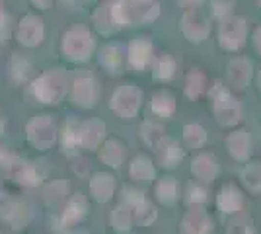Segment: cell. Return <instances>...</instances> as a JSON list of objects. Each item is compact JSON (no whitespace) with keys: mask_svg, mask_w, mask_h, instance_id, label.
Segmentation results:
<instances>
[{"mask_svg":"<svg viewBox=\"0 0 261 234\" xmlns=\"http://www.w3.org/2000/svg\"><path fill=\"white\" fill-rule=\"evenodd\" d=\"M33 94L43 103H59L66 94V78L59 70L45 72L33 82Z\"/></svg>","mask_w":261,"mask_h":234,"instance_id":"6da1fadb","label":"cell"},{"mask_svg":"<svg viewBox=\"0 0 261 234\" xmlns=\"http://www.w3.org/2000/svg\"><path fill=\"white\" fill-rule=\"evenodd\" d=\"M117 10L125 23H144L158 16L156 0H117Z\"/></svg>","mask_w":261,"mask_h":234,"instance_id":"7a4b0ae2","label":"cell"},{"mask_svg":"<svg viewBox=\"0 0 261 234\" xmlns=\"http://www.w3.org/2000/svg\"><path fill=\"white\" fill-rule=\"evenodd\" d=\"M92 51H94V39L84 28L70 30L63 39V53L70 61H86Z\"/></svg>","mask_w":261,"mask_h":234,"instance_id":"3957f363","label":"cell"},{"mask_svg":"<svg viewBox=\"0 0 261 234\" xmlns=\"http://www.w3.org/2000/svg\"><path fill=\"white\" fill-rule=\"evenodd\" d=\"M213 98H215V115L220 125H234L240 121L242 112H240L238 101L232 100L218 82L213 88Z\"/></svg>","mask_w":261,"mask_h":234,"instance_id":"277c9868","label":"cell"},{"mask_svg":"<svg viewBox=\"0 0 261 234\" xmlns=\"http://www.w3.org/2000/svg\"><path fill=\"white\" fill-rule=\"evenodd\" d=\"M28 139L33 146H37L39 150L51 148L57 139L55 133V125L49 115H39L28 125Z\"/></svg>","mask_w":261,"mask_h":234,"instance_id":"5b68a950","label":"cell"},{"mask_svg":"<svg viewBox=\"0 0 261 234\" xmlns=\"http://www.w3.org/2000/svg\"><path fill=\"white\" fill-rule=\"evenodd\" d=\"M141 106V92L133 86H123L111 96V110L123 119H130Z\"/></svg>","mask_w":261,"mask_h":234,"instance_id":"8992f818","label":"cell"},{"mask_svg":"<svg viewBox=\"0 0 261 234\" xmlns=\"http://www.w3.org/2000/svg\"><path fill=\"white\" fill-rule=\"evenodd\" d=\"M244 37H246V22L242 18H228L222 22L220 28V45L224 49H238L244 45Z\"/></svg>","mask_w":261,"mask_h":234,"instance_id":"52a82bcc","label":"cell"},{"mask_svg":"<svg viewBox=\"0 0 261 234\" xmlns=\"http://www.w3.org/2000/svg\"><path fill=\"white\" fill-rule=\"evenodd\" d=\"M18 41L25 47H35L43 39V22L35 16H25L18 28Z\"/></svg>","mask_w":261,"mask_h":234,"instance_id":"ba28073f","label":"cell"},{"mask_svg":"<svg viewBox=\"0 0 261 234\" xmlns=\"http://www.w3.org/2000/svg\"><path fill=\"white\" fill-rule=\"evenodd\" d=\"M98 96V90H96V82L90 76H80L74 80V86H72V100L80 108H92L94 101Z\"/></svg>","mask_w":261,"mask_h":234,"instance_id":"9c48e42d","label":"cell"},{"mask_svg":"<svg viewBox=\"0 0 261 234\" xmlns=\"http://www.w3.org/2000/svg\"><path fill=\"white\" fill-rule=\"evenodd\" d=\"M181 28L191 41H203L208 34V23L201 16V12H187L181 20Z\"/></svg>","mask_w":261,"mask_h":234,"instance_id":"30bf717a","label":"cell"},{"mask_svg":"<svg viewBox=\"0 0 261 234\" xmlns=\"http://www.w3.org/2000/svg\"><path fill=\"white\" fill-rule=\"evenodd\" d=\"M184 234H211L213 232V223L201 209H193L185 215L184 224H181Z\"/></svg>","mask_w":261,"mask_h":234,"instance_id":"8fae6325","label":"cell"},{"mask_svg":"<svg viewBox=\"0 0 261 234\" xmlns=\"http://www.w3.org/2000/svg\"><path fill=\"white\" fill-rule=\"evenodd\" d=\"M103 135H106V125L101 121L94 119V121L84 123V125H80V146L94 150V148H98Z\"/></svg>","mask_w":261,"mask_h":234,"instance_id":"7c38bea8","label":"cell"},{"mask_svg":"<svg viewBox=\"0 0 261 234\" xmlns=\"http://www.w3.org/2000/svg\"><path fill=\"white\" fill-rule=\"evenodd\" d=\"M150 57H152V45L148 39H135L129 45V61L135 68L142 70L148 65Z\"/></svg>","mask_w":261,"mask_h":234,"instance_id":"4fadbf2b","label":"cell"},{"mask_svg":"<svg viewBox=\"0 0 261 234\" xmlns=\"http://www.w3.org/2000/svg\"><path fill=\"white\" fill-rule=\"evenodd\" d=\"M251 76V67L246 59H236L232 61L228 67V82L232 88H246L248 80Z\"/></svg>","mask_w":261,"mask_h":234,"instance_id":"5bb4252c","label":"cell"},{"mask_svg":"<svg viewBox=\"0 0 261 234\" xmlns=\"http://www.w3.org/2000/svg\"><path fill=\"white\" fill-rule=\"evenodd\" d=\"M8 168H10L12 176H14L16 181L25 184V186H35V184H39V174H37L35 166L30 164V162H22V160H18V158L14 156V160H12V164Z\"/></svg>","mask_w":261,"mask_h":234,"instance_id":"9a60e30c","label":"cell"},{"mask_svg":"<svg viewBox=\"0 0 261 234\" xmlns=\"http://www.w3.org/2000/svg\"><path fill=\"white\" fill-rule=\"evenodd\" d=\"M113 190H115V181L109 174H96L94 179L90 181V191H92L94 199L99 201V203L111 199Z\"/></svg>","mask_w":261,"mask_h":234,"instance_id":"2e32d148","label":"cell"},{"mask_svg":"<svg viewBox=\"0 0 261 234\" xmlns=\"http://www.w3.org/2000/svg\"><path fill=\"white\" fill-rule=\"evenodd\" d=\"M86 211H88V205L84 195H80V193L74 195L72 199L68 201L65 213H63V226H72L78 221H82L86 217Z\"/></svg>","mask_w":261,"mask_h":234,"instance_id":"e0dca14e","label":"cell"},{"mask_svg":"<svg viewBox=\"0 0 261 234\" xmlns=\"http://www.w3.org/2000/svg\"><path fill=\"white\" fill-rule=\"evenodd\" d=\"M156 152H158V158H160V164L166 168H174L181 160V156H184L179 145L175 141H172V139H164L160 146L156 148Z\"/></svg>","mask_w":261,"mask_h":234,"instance_id":"ac0fdd59","label":"cell"},{"mask_svg":"<svg viewBox=\"0 0 261 234\" xmlns=\"http://www.w3.org/2000/svg\"><path fill=\"white\" fill-rule=\"evenodd\" d=\"M191 170H193V174H195L199 179H203V181H211V179L217 176V172H218L217 160L208 154H201L197 160H193Z\"/></svg>","mask_w":261,"mask_h":234,"instance_id":"d6986e66","label":"cell"},{"mask_svg":"<svg viewBox=\"0 0 261 234\" xmlns=\"http://www.w3.org/2000/svg\"><path fill=\"white\" fill-rule=\"evenodd\" d=\"M94 23H96V28L101 34H111V32H115V30L121 28L117 18H115V14H113V6L111 4L106 6V8H99L94 14Z\"/></svg>","mask_w":261,"mask_h":234,"instance_id":"ffe728a7","label":"cell"},{"mask_svg":"<svg viewBox=\"0 0 261 234\" xmlns=\"http://www.w3.org/2000/svg\"><path fill=\"white\" fill-rule=\"evenodd\" d=\"M226 143H228L230 152H232V156H234L236 160L248 158V154H250V137H248V133L236 131V133L230 135Z\"/></svg>","mask_w":261,"mask_h":234,"instance_id":"44dd1931","label":"cell"},{"mask_svg":"<svg viewBox=\"0 0 261 234\" xmlns=\"http://www.w3.org/2000/svg\"><path fill=\"white\" fill-rule=\"evenodd\" d=\"M2 215H4V221L12 224V228H22L30 221V211L22 203H10Z\"/></svg>","mask_w":261,"mask_h":234,"instance_id":"7402d4cb","label":"cell"},{"mask_svg":"<svg viewBox=\"0 0 261 234\" xmlns=\"http://www.w3.org/2000/svg\"><path fill=\"white\" fill-rule=\"evenodd\" d=\"M99 63L108 68L109 72H121L123 67V53H121V47L117 45H108L103 47L101 55H99Z\"/></svg>","mask_w":261,"mask_h":234,"instance_id":"603a6c76","label":"cell"},{"mask_svg":"<svg viewBox=\"0 0 261 234\" xmlns=\"http://www.w3.org/2000/svg\"><path fill=\"white\" fill-rule=\"evenodd\" d=\"M123 156H125V150L123 146L117 143V141H108L106 145L101 146V152H99V158L113 168H119L121 162H123Z\"/></svg>","mask_w":261,"mask_h":234,"instance_id":"cb8c5ba5","label":"cell"},{"mask_svg":"<svg viewBox=\"0 0 261 234\" xmlns=\"http://www.w3.org/2000/svg\"><path fill=\"white\" fill-rule=\"evenodd\" d=\"M218 207L224 213H236L242 207V195L238 193L236 188H224L218 195Z\"/></svg>","mask_w":261,"mask_h":234,"instance_id":"d4e9b609","label":"cell"},{"mask_svg":"<svg viewBox=\"0 0 261 234\" xmlns=\"http://www.w3.org/2000/svg\"><path fill=\"white\" fill-rule=\"evenodd\" d=\"M130 223H133V207L130 205H121L117 209H113L111 215V224L117 232L125 234L130 230Z\"/></svg>","mask_w":261,"mask_h":234,"instance_id":"484cf974","label":"cell"},{"mask_svg":"<svg viewBox=\"0 0 261 234\" xmlns=\"http://www.w3.org/2000/svg\"><path fill=\"white\" fill-rule=\"evenodd\" d=\"M130 176L137 179V181H150V179L154 178L152 164H150L146 158L139 156V158L130 164Z\"/></svg>","mask_w":261,"mask_h":234,"instance_id":"4316f807","label":"cell"},{"mask_svg":"<svg viewBox=\"0 0 261 234\" xmlns=\"http://www.w3.org/2000/svg\"><path fill=\"white\" fill-rule=\"evenodd\" d=\"M174 110H175V101L170 94L160 92V94H156V96L152 98V112L156 113V115L168 117V115L174 113Z\"/></svg>","mask_w":261,"mask_h":234,"instance_id":"83f0119b","label":"cell"},{"mask_svg":"<svg viewBox=\"0 0 261 234\" xmlns=\"http://www.w3.org/2000/svg\"><path fill=\"white\" fill-rule=\"evenodd\" d=\"M156 195L158 199L164 203H174L177 199V184L174 178H164L158 186H156Z\"/></svg>","mask_w":261,"mask_h":234,"instance_id":"f1b7e54d","label":"cell"},{"mask_svg":"<svg viewBox=\"0 0 261 234\" xmlns=\"http://www.w3.org/2000/svg\"><path fill=\"white\" fill-rule=\"evenodd\" d=\"M141 131H142V139H144V143H146V145H150L152 148H158L160 143L166 139L164 129L162 127H158V125H154V123H144Z\"/></svg>","mask_w":261,"mask_h":234,"instance_id":"f546056e","label":"cell"},{"mask_svg":"<svg viewBox=\"0 0 261 234\" xmlns=\"http://www.w3.org/2000/svg\"><path fill=\"white\" fill-rule=\"evenodd\" d=\"M154 221H156V209L148 201H142L135 207V223L139 226H148Z\"/></svg>","mask_w":261,"mask_h":234,"instance_id":"4dcf8cb0","label":"cell"},{"mask_svg":"<svg viewBox=\"0 0 261 234\" xmlns=\"http://www.w3.org/2000/svg\"><path fill=\"white\" fill-rule=\"evenodd\" d=\"M205 139H207V135L199 125H187L184 129V141L189 148H199L205 143Z\"/></svg>","mask_w":261,"mask_h":234,"instance_id":"1f68e13d","label":"cell"},{"mask_svg":"<svg viewBox=\"0 0 261 234\" xmlns=\"http://www.w3.org/2000/svg\"><path fill=\"white\" fill-rule=\"evenodd\" d=\"M66 152L74 150L76 146H80V125L76 121H68L65 127V141H63Z\"/></svg>","mask_w":261,"mask_h":234,"instance_id":"d6a6232c","label":"cell"},{"mask_svg":"<svg viewBox=\"0 0 261 234\" xmlns=\"http://www.w3.org/2000/svg\"><path fill=\"white\" fill-rule=\"evenodd\" d=\"M174 70H175L174 59L164 55L158 59V63L154 67V78H158V80H170V78L174 76Z\"/></svg>","mask_w":261,"mask_h":234,"instance_id":"836d02e7","label":"cell"},{"mask_svg":"<svg viewBox=\"0 0 261 234\" xmlns=\"http://www.w3.org/2000/svg\"><path fill=\"white\" fill-rule=\"evenodd\" d=\"M244 181L246 186L253 191H261V164L255 162V164H250V166L244 170Z\"/></svg>","mask_w":261,"mask_h":234,"instance_id":"e575fe53","label":"cell"},{"mask_svg":"<svg viewBox=\"0 0 261 234\" xmlns=\"http://www.w3.org/2000/svg\"><path fill=\"white\" fill-rule=\"evenodd\" d=\"M203 90H205V76L199 70L191 72L189 78H187V96L189 98H197Z\"/></svg>","mask_w":261,"mask_h":234,"instance_id":"d590c367","label":"cell"},{"mask_svg":"<svg viewBox=\"0 0 261 234\" xmlns=\"http://www.w3.org/2000/svg\"><path fill=\"white\" fill-rule=\"evenodd\" d=\"M226 234H253V228L250 226V221H234V223H230L228 230Z\"/></svg>","mask_w":261,"mask_h":234,"instance_id":"8d00e7d4","label":"cell"},{"mask_svg":"<svg viewBox=\"0 0 261 234\" xmlns=\"http://www.w3.org/2000/svg\"><path fill=\"white\" fill-rule=\"evenodd\" d=\"M12 74L18 80L25 78V74H28V63L23 61L22 57H14L12 59Z\"/></svg>","mask_w":261,"mask_h":234,"instance_id":"74e56055","label":"cell"},{"mask_svg":"<svg viewBox=\"0 0 261 234\" xmlns=\"http://www.w3.org/2000/svg\"><path fill=\"white\" fill-rule=\"evenodd\" d=\"M205 195H207V193H205V191L203 190H199V188H191V190H189V197H187V201H189V203H205V201H207V197H205Z\"/></svg>","mask_w":261,"mask_h":234,"instance_id":"f35d334b","label":"cell"},{"mask_svg":"<svg viewBox=\"0 0 261 234\" xmlns=\"http://www.w3.org/2000/svg\"><path fill=\"white\" fill-rule=\"evenodd\" d=\"M12 160H14V156L6 154V152H2V150H0V164H4V166H10Z\"/></svg>","mask_w":261,"mask_h":234,"instance_id":"ab89813d","label":"cell"},{"mask_svg":"<svg viewBox=\"0 0 261 234\" xmlns=\"http://www.w3.org/2000/svg\"><path fill=\"white\" fill-rule=\"evenodd\" d=\"M51 2H53V0H33V4H35V6H39V8H49V6H51Z\"/></svg>","mask_w":261,"mask_h":234,"instance_id":"60d3db41","label":"cell"},{"mask_svg":"<svg viewBox=\"0 0 261 234\" xmlns=\"http://www.w3.org/2000/svg\"><path fill=\"white\" fill-rule=\"evenodd\" d=\"M181 6H187V8H191V6H195V4H199L201 0H177Z\"/></svg>","mask_w":261,"mask_h":234,"instance_id":"b9f144b4","label":"cell"},{"mask_svg":"<svg viewBox=\"0 0 261 234\" xmlns=\"http://www.w3.org/2000/svg\"><path fill=\"white\" fill-rule=\"evenodd\" d=\"M4 22H6V12H4L2 4H0V30L4 28Z\"/></svg>","mask_w":261,"mask_h":234,"instance_id":"7bdbcfd3","label":"cell"},{"mask_svg":"<svg viewBox=\"0 0 261 234\" xmlns=\"http://www.w3.org/2000/svg\"><path fill=\"white\" fill-rule=\"evenodd\" d=\"M255 47H257V51L261 53V28L257 30V34H255Z\"/></svg>","mask_w":261,"mask_h":234,"instance_id":"ee69618b","label":"cell"},{"mask_svg":"<svg viewBox=\"0 0 261 234\" xmlns=\"http://www.w3.org/2000/svg\"><path fill=\"white\" fill-rule=\"evenodd\" d=\"M2 195H4V193H2V191H0V201H2V199H4V197H2Z\"/></svg>","mask_w":261,"mask_h":234,"instance_id":"f6af8a7d","label":"cell"},{"mask_svg":"<svg viewBox=\"0 0 261 234\" xmlns=\"http://www.w3.org/2000/svg\"><path fill=\"white\" fill-rule=\"evenodd\" d=\"M259 84H261V74H259Z\"/></svg>","mask_w":261,"mask_h":234,"instance_id":"bcb514c9","label":"cell"}]
</instances>
